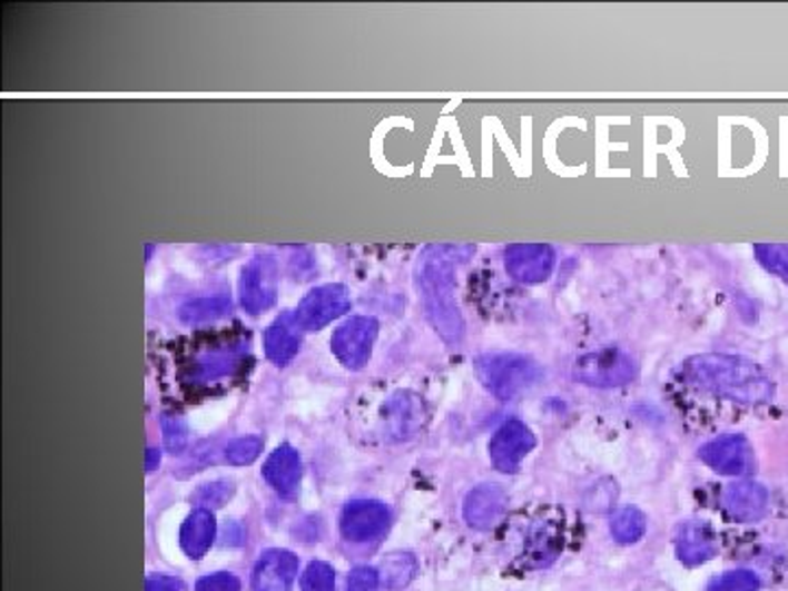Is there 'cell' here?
Here are the masks:
<instances>
[{
    "label": "cell",
    "mask_w": 788,
    "mask_h": 591,
    "mask_svg": "<svg viewBox=\"0 0 788 591\" xmlns=\"http://www.w3.org/2000/svg\"><path fill=\"white\" fill-rule=\"evenodd\" d=\"M469 255H473L471 246H432L418 263L416 280L425 314L447 344H459L464 335V321L454 296V272Z\"/></svg>",
    "instance_id": "cell-1"
},
{
    "label": "cell",
    "mask_w": 788,
    "mask_h": 591,
    "mask_svg": "<svg viewBox=\"0 0 788 591\" xmlns=\"http://www.w3.org/2000/svg\"><path fill=\"white\" fill-rule=\"evenodd\" d=\"M683 375L701 391L738 403H767L776 394L771 377L756 362L738 355L708 353L690 357L683 364Z\"/></svg>",
    "instance_id": "cell-2"
},
{
    "label": "cell",
    "mask_w": 788,
    "mask_h": 591,
    "mask_svg": "<svg viewBox=\"0 0 788 591\" xmlns=\"http://www.w3.org/2000/svg\"><path fill=\"white\" fill-rule=\"evenodd\" d=\"M475 371L482 386L498 398H515L518 394L532 388L541 368L534 359L520 353H486L475 359Z\"/></svg>",
    "instance_id": "cell-3"
},
{
    "label": "cell",
    "mask_w": 788,
    "mask_h": 591,
    "mask_svg": "<svg viewBox=\"0 0 788 591\" xmlns=\"http://www.w3.org/2000/svg\"><path fill=\"white\" fill-rule=\"evenodd\" d=\"M574 377L595 388H620L638 377V364L627 351L607 346L579 357L574 364Z\"/></svg>",
    "instance_id": "cell-4"
},
{
    "label": "cell",
    "mask_w": 788,
    "mask_h": 591,
    "mask_svg": "<svg viewBox=\"0 0 788 591\" xmlns=\"http://www.w3.org/2000/svg\"><path fill=\"white\" fill-rule=\"evenodd\" d=\"M380 333V323L373 316H355L333 333L331 346L339 364L359 371L373 355V344Z\"/></svg>",
    "instance_id": "cell-5"
},
{
    "label": "cell",
    "mask_w": 788,
    "mask_h": 591,
    "mask_svg": "<svg viewBox=\"0 0 788 591\" xmlns=\"http://www.w3.org/2000/svg\"><path fill=\"white\" fill-rule=\"evenodd\" d=\"M425 421H427V410L418 394L401 391L393 394L382 407V430L386 441L391 443H403L414 439L423 430Z\"/></svg>",
    "instance_id": "cell-6"
},
{
    "label": "cell",
    "mask_w": 788,
    "mask_h": 591,
    "mask_svg": "<svg viewBox=\"0 0 788 591\" xmlns=\"http://www.w3.org/2000/svg\"><path fill=\"white\" fill-rule=\"evenodd\" d=\"M351 309V296L344 285H323L312 289L298 305L296 318L305 331H318Z\"/></svg>",
    "instance_id": "cell-7"
},
{
    "label": "cell",
    "mask_w": 788,
    "mask_h": 591,
    "mask_svg": "<svg viewBox=\"0 0 788 591\" xmlns=\"http://www.w3.org/2000/svg\"><path fill=\"white\" fill-rule=\"evenodd\" d=\"M536 439L524 421L504 423L489 443V456L498 471L515 473L525 456L534 450Z\"/></svg>",
    "instance_id": "cell-8"
},
{
    "label": "cell",
    "mask_w": 788,
    "mask_h": 591,
    "mask_svg": "<svg viewBox=\"0 0 788 591\" xmlns=\"http://www.w3.org/2000/svg\"><path fill=\"white\" fill-rule=\"evenodd\" d=\"M276 292H278V272H276V263L269 257H257L244 267L239 294L246 312L255 316L267 312L276 303Z\"/></svg>",
    "instance_id": "cell-9"
},
{
    "label": "cell",
    "mask_w": 788,
    "mask_h": 591,
    "mask_svg": "<svg viewBox=\"0 0 788 591\" xmlns=\"http://www.w3.org/2000/svg\"><path fill=\"white\" fill-rule=\"evenodd\" d=\"M388 524H391V513L386 504L377 500H353L342 511L339 528L348 541L364 543L384 534Z\"/></svg>",
    "instance_id": "cell-10"
},
{
    "label": "cell",
    "mask_w": 788,
    "mask_h": 591,
    "mask_svg": "<svg viewBox=\"0 0 788 591\" xmlns=\"http://www.w3.org/2000/svg\"><path fill=\"white\" fill-rule=\"evenodd\" d=\"M504 262L509 274L515 280L525 285H536L550 278L556 263V255L554 248L545 244H515L506 248Z\"/></svg>",
    "instance_id": "cell-11"
},
{
    "label": "cell",
    "mask_w": 788,
    "mask_h": 591,
    "mask_svg": "<svg viewBox=\"0 0 788 591\" xmlns=\"http://www.w3.org/2000/svg\"><path fill=\"white\" fill-rule=\"evenodd\" d=\"M699 456L722 475H745L753 466V447L742 434H725L710 441Z\"/></svg>",
    "instance_id": "cell-12"
},
{
    "label": "cell",
    "mask_w": 788,
    "mask_h": 591,
    "mask_svg": "<svg viewBox=\"0 0 788 591\" xmlns=\"http://www.w3.org/2000/svg\"><path fill=\"white\" fill-rule=\"evenodd\" d=\"M725 513L742 524L760 522L769 513V491L751 480L733 482L722 491Z\"/></svg>",
    "instance_id": "cell-13"
},
{
    "label": "cell",
    "mask_w": 788,
    "mask_h": 591,
    "mask_svg": "<svg viewBox=\"0 0 788 591\" xmlns=\"http://www.w3.org/2000/svg\"><path fill=\"white\" fill-rule=\"evenodd\" d=\"M506 493L498 484H482L464 500V520L475 530H489L506 513Z\"/></svg>",
    "instance_id": "cell-14"
},
{
    "label": "cell",
    "mask_w": 788,
    "mask_h": 591,
    "mask_svg": "<svg viewBox=\"0 0 788 591\" xmlns=\"http://www.w3.org/2000/svg\"><path fill=\"white\" fill-rule=\"evenodd\" d=\"M298 574V559L287 550H267L262 554L255 574V591H289Z\"/></svg>",
    "instance_id": "cell-15"
},
{
    "label": "cell",
    "mask_w": 788,
    "mask_h": 591,
    "mask_svg": "<svg viewBox=\"0 0 788 591\" xmlns=\"http://www.w3.org/2000/svg\"><path fill=\"white\" fill-rule=\"evenodd\" d=\"M263 477L280 498H294L303 477V462L298 452L289 445L276 447L263 464Z\"/></svg>",
    "instance_id": "cell-16"
},
{
    "label": "cell",
    "mask_w": 788,
    "mask_h": 591,
    "mask_svg": "<svg viewBox=\"0 0 788 591\" xmlns=\"http://www.w3.org/2000/svg\"><path fill=\"white\" fill-rule=\"evenodd\" d=\"M303 333H305V328L301 327L296 312L280 314L265 331V355L276 366L289 364L296 357V353L301 351Z\"/></svg>",
    "instance_id": "cell-17"
},
{
    "label": "cell",
    "mask_w": 788,
    "mask_h": 591,
    "mask_svg": "<svg viewBox=\"0 0 788 591\" xmlns=\"http://www.w3.org/2000/svg\"><path fill=\"white\" fill-rule=\"evenodd\" d=\"M674 548L683 565H701L717 556L719 539L710 525L703 522H688L679 528Z\"/></svg>",
    "instance_id": "cell-18"
},
{
    "label": "cell",
    "mask_w": 788,
    "mask_h": 591,
    "mask_svg": "<svg viewBox=\"0 0 788 591\" xmlns=\"http://www.w3.org/2000/svg\"><path fill=\"white\" fill-rule=\"evenodd\" d=\"M215 532H217V524L213 513L208 509H196L180 530V545L185 554L194 561L201 559L210 550L215 541Z\"/></svg>",
    "instance_id": "cell-19"
},
{
    "label": "cell",
    "mask_w": 788,
    "mask_h": 591,
    "mask_svg": "<svg viewBox=\"0 0 788 591\" xmlns=\"http://www.w3.org/2000/svg\"><path fill=\"white\" fill-rule=\"evenodd\" d=\"M230 298L213 296V298H196L180 307V321L187 325H201L224 318L230 312Z\"/></svg>",
    "instance_id": "cell-20"
},
{
    "label": "cell",
    "mask_w": 788,
    "mask_h": 591,
    "mask_svg": "<svg viewBox=\"0 0 788 591\" xmlns=\"http://www.w3.org/2000/svg\"><path fill=\"white\" fill-rule=\"evenodd\" d=\"M414 574H416V559L407 552H393L382 563L380 581L388 590H401L414 579Z\"/></svg>",
    "instance_id": "cell-21"
},
{
    "label": "cell",
    "mask_w": 788,
    "mask_h": 591,
    "mask_svg": "<svg viewBox=\"0 0 788 591\" xmlns=\"http://www.w3.org/2000/svg\"><path fill=\"white\" fill-rule=\"evenodd\" d=\"M644 532H647V518L642 511H638L633 506L620 509L611 518V534L620 543H636L644 536Z\"/></svg>",
    "instance_id": "cell-22"
},
{
    "label": "cell",
    "mask_w": 788,
    "mask_h": 591,
    "mask_svg": "<svg viewBox=\"0 0 788 591\" xmlns=\"http://www.w3.org/2000/svg\"><path fill=\"white\" fill-rule=\"evenodd\" d=\"M753 253L769 274L788 283V244H758Z\"/></svg>",
    "instance_id": "cell-23"
},
{
    "label": "cell",
    "mask_w": 788,
    "mask_h": 591,
    "mask_svg": "<svg viewBox=\"0 0 788 591\" xmlns=\"http://www.w3.org/2000/svg\"><path fill=\"white\" fill-rule=\"evenodd\" d=\"M160 427H162V439H165L167 452H171V454L185 452V447L189 443V427H187L185 418L178 414H165L160 418Z\"/></svg>",
    "instance_id": "cell-24"
},
{
    "label": "cell",
    "mask_w": 788,
    "mask_h": 591,
    "mask_svg": "<svg viewBox=\"0 0 788 591\" xmlns=\"http://www.w3.org/2000/svg\"><path fill=\"white\" fill-rule=\"evenodd\" d=\"M263 452V441L259 436H244V439H237L233 441L224 456H226V462L228 464H235V466H246V464H253L255 460L262 456Z\"/></svg>",
    "instance_id": "cell-25"
},
{
    "label": "cell",
    "mask_w": 788,
    "mask_h": 591,
    "mask_svg": "<svg viewBox=\"0 0 788 591\" xmlns=\"http://www.w3.org/2000/svg\"><path fill=\"white\" fill-rule=\"evenodd\" d=\"M301 590L335 591V574H333V568L327 565V563H323V561L309 563V568H307L305 574H303Z\"/></svg>",
    "instance_id": "cell-26"
},
{
    "label": "cell",
    "mask_w": 788,
    "mask_h": 591,
    "mask_svg": "<svg viewBox=\"0 0 788 591\" xmlns=\"http://www.w3.org/2000/svg\"><path fill=\"white\" fill-rule=\"evenodd\" d=\"M760 579L749 570H733L717 579L708 591H758Z\"/></svg>",
    "instance_id": "cell-27"
},
{
    "label": "cell",
    "mask_w": 788,
    "mask_h": 591,
    "mask_svg": "<svg viewBox=\"0 0 788 591\" xmlns=\"http://www.w3.org/2000/svg\"><path fill=\"white\" fill-rule=\"evenodd\" d=\"M237 357L233 353H210L197 362V375L201 380H215L226 375L235 366Z\"/></svg>",
    "instance_id": "cell-28"
},
{
    "label": "cell",
    "mask_w": 788,
    "mask_h": 591,
    "mask_svg": "<svg viewBox=\"0 0 788 591\" xmlns=\"http://www.w3.org/2000/svg\"><path fill=\"white\" fill-rule=\"evenodd\" d=\"M233 482H213V484H204L199 491H197L196 500L201 504L199 509H217V506H224V502L233 495Z\"/></svg>",
    "instance_id": "cell-29"
},
{
    "label": "cell",
    "mask_w": 788,
    "mask_h": 591,
    "mask_svg": "<svg viewBox=\"0 0 788 591\" xmlns=\"http://www.w3.org/2000/svg\"><path fill=\"white\" fill-rule=\"evenodd\" d=\"M196 591H242V583L235 574L217 572L197 581Z\"/></svg>",
    "instance_id": "cell-30"
},
{
    "label": "cell",
    "mask_w": 788,
    "mask_h": 591,
    "mask_svg": "<svg viewBox=\"0 0 788 591\" xmlns=\"http://www.w3.org/2000/svg\"><path fill=\"white\" fill-rule=\"evenodd\" d=\"M346 591H380V572L373 568L353 570Z\"/></svg>",
    "instance_id": "cell-31"
},
{
    "label": "cell",
    "mask_w": 788,
    "mask_h": 591,
    "mask_svg": "<svg viewBox=\"0 0 788 591\" xmlns=\"http://www.w3.org/2000/svg\"><path fill=\"white\" fill-rule=\"evenodd\" d=\"M145 591H187V585L176 577L149 574L145 581Z\"/></svg>",
    "instance_id": "cell-32"
},
{
    "label": "cell",
    "mask_w": 788,
    "mask_h": 591,
    "mask_svg": "<svg viewBox=\"0 0 788 591\" xmlns=\"http://www.w3.org/2000/svg\"><path fill=\"white\" fill-rule=\"evenodd\" d=\"M158 464H160V452L156 447H149L147 456H145V469L154 471V469H158Z\"/></svg>",
    "instance_id": "cell-33"
}]
</instances>
